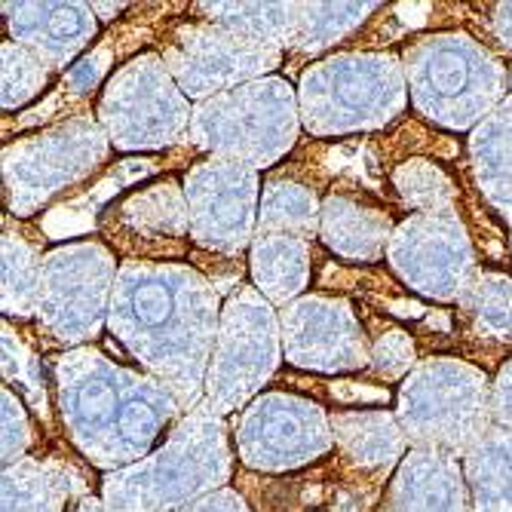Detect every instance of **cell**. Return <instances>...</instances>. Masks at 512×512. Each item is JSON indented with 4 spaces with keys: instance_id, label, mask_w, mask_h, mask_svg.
Masks as SVG:
<instances>
[{
    "instance_id": "1",
    "label": "cell",
    "mask_w": 512,
    "mask_h": 512,
    "mask_svg": "<svg viewBox=\"0 0 512 512\" xmlns=\"http://www.w3.org/2000/svg\"><path fill=\"white\" fill-rule=\"evenodd\" d=\"M221 307L212 279L197 267L123 258L108 332L145 375L166 384L181 408L191 411L206 396Z\"/></svg>"
},
{
    "instance_id": "2",
    "label": "cell",
    "mask_w": 512,
    "mask_h": 512,
    "mask_svg": "<svg viewBox=\"0 0 512 512\" xmlns=\"http://www.w3.org/2000/svg\"><path fill=\"white\" fill-rule=\"evenodd\" d=\"M56 408L74 451L96 470L117 473L157 451L184 417L175 393L145 371L96 347L59 353Z\"/></svg>"
},
{
    "instance_id": "3",
    "label": "cell",
    "mask_w": 512,
    "mask_h": 512,
    "mask_svg": "<svg viewBox=\"0 0 512 512\" xmlns=\"http://www.w3.org/2000/svg\"><path fill=\"white\" fill-rule=\"evenodd\" d=\"M234 445L227 421L206 402L184 411L172 433L145 460L105 473L108 512H181L227 488L234 479Z\"/></svg>"
},
{
    "instance_id": "4",
    "label": "cell",
    "mask_w": 512,
    "mask_h": 512,
    "mask_svg": "<svg viewBox=\"0 0 512 512\" xmlns=\"http://www.w3.org/2000/svg\"><path fill=\"white\" fill-rule=\"evenodd\" d=\"M411 108L448 132H473L509 99V68L467 31L414 37L402 50Z\"/></svg>"
},
{
    "instance_id": "5",
    "label": "cell",
    "mask_w": 512,
    "mask_h": 512,
    "mask_svg": "<svg viewBox=\"0 0 512 512\" xmlns=\"http://www.w3.org/2000/svg\"><path fill=\"white\" fill-rule=\"evenodd\" d=\"M298 105L313 138L378 132L411 105L402 56L359 50L316 59L301 71Z\"/></svg>"
},
{
    "instance_id": "6",
    "label": "cell",
    "mask_w": 512,
    "mask_h": 512,
    "mask_svg": "<svg viewBox=\"0 0 512 512\" xmlns=\"http://www.w3.org/2000/svg\"><path fill=\"white\" fill-rule=\"evenodd\" d=\"M301 129L298 86L270 74L197 102L188 142L209 157L240 160L264 172L298 145Z\"/></svg>"
},
{
    "instance_id": "7",
    "label": "cell",
    "mask_w": 512,
    "mask_h": 512,
    "mask_svg": "<svg viewBox=\"0 0 512 512\" xmlns=\"http://www.w3.org/2000/svg\"><path fill=\"white\" fill-rule=\"evenodd\" d=\"M396 417L411 448H430L463 460L494 427L491 378L467 359H421L399 384Z\"/></svg>"
},
{
    "instance_id": "8",
    "label": "cell",
    "mask_w": 512,
    "mask_h": 512,
    "mask_svg": "<svg viewBox=\"0 0 512 512\" xmlns=\"http://www.w3.org/2000/svg\"><path fill=\"white\" fill-rule=\"evenodd\" d=\"M111 138L96 117H68L4 148V200L16 218H31L77 188L111 157Z\"/></svg>"
},
{
    "instance_id": "9",
    "label": "cell",
    "mask_w": 512,
    "mask_h": 512,
    "mask_svg": "<svg viewBox=\"0 0 512 512\" xmlns=\"http://www.w3.org/2000/svg\"><path fill=\"white\" fill-rule=\"evenodd\" d=\"M96 120L114 151H166L188 138L194 105L160 53H138L105 80Z\"/></svg>"
},
{
    "instance_id": "10",
    "label": "cell",
    "mask_w": 512,
    "mask_h": 512,
    "mask_svg": "<svg viewBox=\"0 0 512 512\" xmlns=\"http://www.w3.org/2000/svg\"><path fill=\"white\" fill-rule=\"evenodd\" d=\"M120 261L99 240H74L43 255L34 322L56 347H92L108 329Z\"/></svg>"
},
{
    "instance_id": "11",
    "label": "cell",
    "mask_w": 512,
    "mask_h": 512,
    "mask_svg": "<svg viewBox=\"0 0 512 512\" xmlns=\"http://www.w3.org/2000/svg\"><path fill=\"white\" fill-rule=\"evenodd\" d=\"M283 329L276 307L255 289L240 286L221 307L203 402L227 417L252 405L283 362Z\"/></svg>"
},
{
    "instance_id": "12",
    "label": "cell",
    "mask_w": 512,
    "mask_h": 512,
    "mask_svg": "<svg viewBox=\"0 0 512 512\" xmlns=\"http://www.w3.org/2000/svg\"><path fill=\"white\" fill-rule=\"evenodd\" d=\"M237 460L255 473H292L335 451L332 414L298 393H261L234 430Z\"/></svg>"
},
{
    "instance_id": "13",
    "label": "cell",
    "mask_w": 512,
    "mask_h": 512,
    "mask_svg": "<svg viewBox=\"0 0 512 512\" xmlns=\"http://www.w3.org/2000/svg\"><path fill=\"white\" fill-rule=\"evenodd\" d=\"M387 264L411 292L436 304H460L482 273L460 212L405 215L387 246Z\"/></svg>"
},
{
    "instance_id": "14",
    "label": "cell",
    "mask_w": 512,
    "mask_h": 512,
    "mask_svg": "<svg viewBox=\"0 0 512 512\" xmlns=\"http://www.w3.org/2000/svg\"><path fill=\"white\" fill-rule=\"evenodd\" d=\"M160 56L184 96L191 102H206L221 92L270 77L283 65L286 50L246 40L203 19H191L169 31Z\"/></svg>"
},
{
    "instance_id": "15",
    "label": "cell",
    "mask_w": 512,
    "mask_h": 512,
    "mask_svg": "<svg viewBox=\"0 0 512 512\" xmlns=\"http://www.w3.org/2000/svg\"><path fill=\"white\" fill-rule=\"evenodd\" d=\"M191 206V240L218 255L249 252L258 237L261 172L227 157H206L181 178Z\"/></svg>"
},
{
    "instance_id": "16",
    "label": "cell",
    "mask_w": 512,
    "mask_h": 512,
    "mask_svg": "<svg viewBox=\"0 0 512 512\" xmlns=\"http://www.w3.org/2000/svg\"><path fill=\"white\" fill-rule=\"evenodd\" d=\"M283 356L292 368L316 375H350L371 362V344L350 301L304 295L279 310Z\"/></svg>"
},
{
    "instance_id": "17",
    "label": "cell",
    "mask_w": 512,
    "mask_h": 512,
    "mask_svg": "<svg viewBox=\"0 0 512 512\" xmlns=\"http://www.w3.org/2000/svg\"><path fill=\"white\" fill-rule=\"evenodd\" d=\"M4 19L10 40L31 50L53 74L74 68L80 53L99 37V16L92 4H62V0H40V4H4Z\"/></svg>"
},
{
    "instance_id": "18",
    "label": "cell",
    "mask_w": 512,
    "mask_h": 512,
    "mask_svg": "<svg viewBox=\"0 0 512 512\" xmlns=\"http://www.w3.org/2000/svg\"><path fill=\"white\" fill-rule=\"evenodd\" d=\"M381 512H473L463 463L442 451L411 448L390 476Z\"/></svg>"
},
{
    "instance_id": "19",
    "label": "cell",
    "mask_w": 512,
    "mask_h": 512,
    "mask_svg": "<svg viewBox=\"0 0 512 512\" xmlns=\"http://www.w3.org/2000/svg\"><path fill=\"white\" fill-rule=\"evenodd\" d=\"M89 482L65 457L28 454L0 476V512H74Z\"/></svg>"
},
{
    "instance_id": "20",
    "label": "cell",
    "mask_w": 512,
    "mask_h": 512,
    "mask_svg": "<svg viewBox=\"0 0 512 512\" xmlns=\"http://www.w3.org/2000/svg\"><path fill=\"white\" fill-rule=\"evenodd\" d=\"M335 451L362 473H396L411 451V442L396 411L387 408H335L332 411Z\"/></svg>"
},
{
    "instance_id": "21",
    "label": "cell",
    "mask_w": 512,
    "mask_h": 512,
    "mask_svg": "<svg viewBox=\"0 0 512 512\" xmlns=\"http://www.w3.org/2000/svg\"><path fill=\"white\" fill-rule=\"evenodd\" d=\"M393 218L387 209L371 206L350 194H329L322 200L319 240L332 255L353 264H375L387 258L393 240Z\"/></svg>"
},
{
    "instance_id": "22",
    "label": "cell",
    "mask_w": 512,
    "mask_h": 512,
    "mask_svg": "<svg viewBox=\"0 0 512 512\" xmlns=\"http://www.w3.org/2000/svg\"><path fill=\"white\" fill-rule=\"evenodd\" d=\"M114 221L123 234L142 243H181L191 237V206L184 197V184L175 178L148 181L145 188L129 191L114 206Z\"/></svg>"
},
{
    "instance_id": "23",
    "label": "cell",
    "mask_w": 512,
    "mask_h": 512,
    "mask_svg": "<svg viewBox=\"0 0 512 512\" xmlns=\"http://www.w3.org/2000/svg\"><path fill=\"white\" fill-rule=\"evenodd\" d=\"M310 270H313L310 240L286 237V234H258L249 246L252 286L279 310L304 298L310 286Z\"/></svg>"
},
{
    "instance_id": "24",
    "label": "cell",
    "mask_w": 512,
    "mask_h": 512,
    "mask_svg": "<svg viewBox=\"0 0 512 512\" xmlns=\"http://www.w3.org/2000/svg\"><path fill=\"white\" fill-rule=\"evenodd\" d=\"M467 151L479 194L512 227V96L470 132Z\"/></svg>"
},
{
    "instance_id": "25",
    "label": "cell",
    "mask_w": 512,
    "mask_h": 512,
    "mask_svg": "<svg viewBox=\"0 0 512 512\" xmlns=\"http://www.w3.org/2000/svg\"><path fill=\"white\" fill-rule=\"evenodd\" d=\"M460 463L473 512H512V430L494 424Z\"/></svg>"
},
{
    "instance_id": "26",
    "label": "cell",
    "mask_w": 512,
    "mask_h": 512,
    "mask_svg": "<svg viewBox=\"0 0 512 512\" xmlns=\"http://www.w3.org/2000/svg\"><path fill=\"white\" fill-rule=\"evenodd\" d=\"M43 255L19 230H4L0 240V307L10 319H34L40 286H43Z\"/></svg>"
},
{
    "instance_id": "27",
    "label": "cell",
    "mask_w": 512,
    "mask_h": 512,
    "mask_svg": "<svg viewBox=\"0 0 512 512\" xmlns=\"http://www.w3.org/2000/svg\"><path fill=\"white\" fill-rule=\"evenodd\" d=\"M322 224V200L304 181L270 178L261 191L258 234H286L313 240Z\"/></svg>"
},
{
    "instance_id": "28",
    "label": "cell",
    "mask_w": 512,
    "mask_h": 512,
    "mask_svg": "<svg viewBox=\"0 0 512 512\" xmlns=\"http://www.w3.org/2000/svg\"><path fill=\"white\" fill-rule=\"evenodd\" d=\"M194 10L203 22L276 50H289L298 25V4L289 0L286 4H197Z\"/></svg>"
},
{
    "instance_id": "29",
    "label": "cell",
    "mask_w": 512,
    "mask_h": 512,
    "mask_svg": "<svg viewBox=\"0 0 512 512\" xmlns=\"http://www.w3.org/2000/svg\"><path fill=\"white\" fill-rule=\"evenodd\" d=\"M378 10L381 4H298V25L289 50L301 56L325 53L362 28Z\"/></svg>"
},
{
    "instance_id": "30",
    "label": "cell",
    "mask_w": 512,
    "mask_h": 512,
    "mask_svg": "<svg viewBox=\"0 0 512 512\" xmlns=\"http://www.w3.org/2000/svg\"><path fill=\"white\" fill-rule=\"evenodd\" d=\"M390 181L405 209H411V215L457 212V184L436 160L408 157L393 169Z\"/></svg>"
},
{
    "instance_id": "31",
    "label": "cell",
    "mask_w": 512,
    "mask_h": 512,
    "mask_svg": "<svg viewBox=\"0 0 512 512\" xmlns=\"http://www.w3.org/2000/svg\"><path fill=\"white\" fill-rule=\"evenodd\" d=\"M460 307L467 310L482 338L512 341V279L506 273L482 270Z\"/></svg>"
},
{
    "instance_id": "32",
    "label": "cell",
    "mask_w": 512,
    "mask_h": 512,
    "mask_svg": "<svg viewBox=\"0 0 512 512\" xmlns=\"http://www.w3.org/2000/svg\"><path fill=\"white\" fill-rule=\"evenodd\" d=\"M0 108L19 111L28 102H34L40 92L50 86L53 71L46 68L31 50H25L16 40H4L0 46Z\"/></svg>"
},
{
    "instance_id": "33",
    "label": "cell",
    "mask_w": 512,
    "mask_h": 512,
    "mask_svg": "<svg viewBox=\"0 0 512 512\" xmlns=\"http://www.w3.org/2000/svg\"><path fill=\"white\" fill-rule=\"evenodd\" d=\"M4 378L7 387H19L34 411H46V387L40 375V359L37 353L22 341L16 329H10V322H4Z\"/></svg>"
},
{
    "instance_id": "34",
    "label": "cell",
    "mask_w": 512,
    "mask_h": 512,
    "mask_svg": "<svg viewBox=\"0 0 512 512\" xmlns=\"http://www.w3.org/2000/svg\"><path fill=\"white\" fill-rule=\"evenodd\" d=\"M417 344L408 332L402 329H384L375 344H371V375L381 378V381H405L411 371L417 368Z\"/></svg>"
},
{
    "instance_id": "35",
    "label": "cell",
    "mask_w": 512,
    "mask_h": 512,
    "mask_svg": "<svg viewBox=\"0 0 512 512\" xmlns=\"http://www.w3.org/2000/svg\"><path fill=\"white\" fill-rule=\"evenodd\" d=\"M0 411H4V470H7L28 457L34 445V424L19 393L7 384L0 390Z\"/></svg>"
},
{
    "instance_id": "36",
    "label": "cell",
    "mask_w": 512,
    "mask_h": 512,
    "mask_svg": "<svg viewBox=\"0 0 512 512\" xmlns=\"http://www.w3.org/2000/svg\"><path fill=\"white\" fill-rule=\"evenodd\" d=\"M111 65V46H102V50L89 53L86 59H80L71 71H68V89L77 92V96H89L99 83L105 86V71Z\"/></svg>"
},
{
    "instance_id": "37",
    "label": "cell",
    "mask_w": 512,
    "mask_h": 512,
    "mask_svg": "<svg viewBox=\"0 0 512 512\" xmlns=\"http://www.w3.org/2000/svg\"><path fill=\"white\" fill-rule=\"evenodd\" d=\"M491 414L497 427L512 430V359H506L491 378Z\"/></svg>"
},
{
    "instance_id": "38",
    "label": "cell",
    "mask_w": 512,
    "mask_h": 512,
    "mask_svg": "<svg viewBox=\"0 0 512 512\" xmlns=\"http://www.w3.org/2000/svg\"><path fill=\"white\" fill-rule=\"evenodd\" d=\"M181 512H252L246 497L234 488H221L197 503H191L188 509H181Z\"/></svg>"
},
{
    "instance_id": "39",
    "label": "cell",
    "mask_w": 512,
    "mask_h": 512,
    "mask_svg": "<svg viewBox=\"0 0 512 512\" xmlns=\"http://www.w3.org/2000/svg\"><path fill=\"white\" fill-rule=\"evenodd\" d=\"M491 37L503 53H512V4H494Z\"/></svg>"
},
{
    "instance_id": "40",
    "label": "cell",
    "mask_w": 512,
    "mask_h": 512,
    "mask_svg": "<svg viewBox=\"0 0 512 512\" xmlns=\"http://www.w3.org/2000/svg\"><path fill=\"white\" fill-rule=\"evenodd\" d=\"M92 7H96L99 22H111L120 16V10H126V4H92Z\"/></svg>"
},
{
    "instance_id": "41",
    "label": "cell",
    "mask_w": 512,
    "mask_h": 512,
    "mask_svg": "<svg viewBox=\"0 0 512 512\" xmlns=\"http://www.w3.org/2000/svg\"><path fill=\"white\" fill-rule=\"evenodd\" d=\"M74 512H108V506H105V500H102V497H92V494H89V497H86Z\"/></svg>"
},
{
    "instance_id": "42",
    "label": "cell",
    "mask_w": 512,
    "mask_h": 512,
    "mask_svg": "<svg viewBox=\"0 0 512 512\" xmlns=\"http://www.w3.org/2000/svg\"><path fill=\"white\" fill-rule=\"evenodd\" d=\"M509 96H512V68H509Z\"/></svg>"
},
{
    "instance_id": "43",
    "label": "cell",
    "mask_w": 512,
    "mask_h": 512,
    "mask_svg": "<svg viewBox=\"0 0 512 512\" xmlns=\"http://www.w3.org/2000/svg\"><path fill=\"white\" fill-rule=\"evenodd\" d=\"M509 246H512V237H509Z\"/></svg>"
}]
</instances>
